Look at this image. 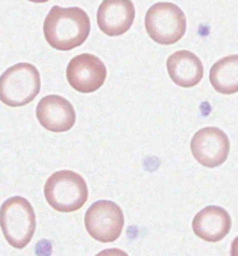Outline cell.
Listing matches in <instances>:
<instances>
[{
	"mask_svg": "<svg viewBox=\"0 0 238 256\" xmlns=\"http://www.w3.org/2000/svg\"><path fill=\"white\" fill-rule=\"evenodd\" d=\"M131 0H103L97 12V22L108 36H119L128 32L135 19Z\"/></svg>",
	"mask_w": 238,
	"mask_h": 256,
	"instance_id": "30bf717a",
	"label": "cell"
},
{
	"mask_svg": "<svg viewBox=\"0 0 238 256\" xmlns=\"http://www.w3.org/2000/svg\"><path fill=\"white\" fill-rule=\"evenodd\" d=\"M40 88L39 70L31 64H15L0 76V100L9 107H22L32 102Z\"/></svg>",
	"mask_w": 238,
	"mask_h": 256,
	"instance_id": "277c9868",
	"label": "cell"
},
{
	"mask_svg": "<svg viewBox=\"0 0 238 256\" xmlns=\"http://www.w3.org/2000/svg\"><path fill=\"white\" fill-rule=\"evenodd\" d=\"M44 194L54 210L72 212L83 207L89 198V190L83 176L70 170H63L52 174L47 180Z\"/></svg>",
	"mask_w": 238,
	"mask_h": 256,
	"instance_id": "3957f363",
	"label": "cell"
},
{
	"mask_svg": "<svg viewBox=\"0 0 238 256\" xmlns=\"http://www.w3.org/2000/svg\"><path fill=\"white\" fill-rule=\"evenodd\" d=\"M231 256H238V237L235 238L232 242L231 247Z\"/></svg>",
	"mask_w": 238,
	"mask_h": 256,
	"instance_id": "5bb4252c",
	"label": "cell"
},
{
	"mask_svg": "<svg viewBox=\"0 0 238 256\" xmlns=\"http://www.w3.org/2000/svg\"><path fill=\"white\" fill-rule=\"evenodd\" d=\"M125 218L122 209L111 200H98L88 209L85 226L94 240L103 244L116 242L122 233Z\"/></svg>",
	"mask_w": 238,
	"mask_h": 256,
	"instance_id": "8992f818",
	"label": "cell"
},
{
	"mask_svg": "<svg viewBox=\"0 0 238 256\" xmlns=\"http://www.w3.org/2000/svg\"><path fill=\"white\" fill-rule=\"evenodd\" d=\"M145 29L160 45H173L185 34L187 22L181 8L173 3L158 2L145 15Z\"/></svg>",
	"mask_w": 238,
	"mask_h": 256,
	"instance_id": "5b68a950",
	"label": "cell"
},
{
	"mask_svg": "<svg viewBox=\"0 0 238 256\" xmlns=\"http://www.w3.org/2000/svg\"><path fill=\"white\" fill-rule=\"evenodd\" d=\"M0 226L13 247L22 250L30 244L37 222L31 204L21 196L8 198L0 208Z\"/></svg>",
	"mask_w": 238,
	"mask_h": 256,
	"instance_id": "7a4b0ae2",
	"label": "cell"
},
{
	"mask_svg": "<svg viewBox=\"0 0 238 256\" xmlns=\"http://www.w3.org/2000/svg\"><path fill=\"white\" fill-rule=\"evenodd\" d=\"M36 114L43 128L55 133L69 131L77 120L76 110L71 102L58 95H49L41 98Z\"/></svg>",
	"mask_w": 238,
	"mask_h": 256,
	"instance_id": "9c48e42d",
	"label": "cell"
},
{
	"mask_svg": "<svg viewBox=\"0 0 238 256\" xmlns=\"http://www.w3.org/2000/svg\"><path fill=\"white\" fill-rule=\"evenodd\" d=\"M106 76L107 70L101 58L90 53L72 58L66 69L68 83L80 93L95 92L104 84Z\"/></svg>",
	"mask_w": 238,
	"mask_h": 256,
	"instance_id": "ba28073f",
	"label": "cell"
},
{
	"mask_svg": "<svg viewBox=\"0 0 238 256\" xmlns=\"http://www.w3.org/2000/svg\"><path fill=\"white\" fill-rule=\"evenodd\" d=\"M29 1L34 2V3H45V2H48L50 0H29Z\"/></svg>",
	"mask_w": 238,
	"mask_h": 256,
	"instance_id": "9a60e30c",
	"label": "cell"
},
{
	"mask_svg": "<svg viewBox=\"0 0 238 256\" xmlns=\"http://www.w3.org/2000/svg\"><path fill=\"white\" fill-rule=\"evenodd\" d=\"M192 226L197 237L208 242H217L231 230L232 219L222 207L210 205L196 214Z\"/></svg>",
	"mask_w": 238,
	"mask_h": 256,
	"instance_id": "8fae6325",
	"label": "cell"
},
{
	"mask_svg": "<svg viewBox=\"0 0 238 256\" xmlns=\"http://www.w3.org/2000/svg\"><path fill=\"white\" fill-rule=\"evenodd\" d=\"M168 74L180 88H193L204 76V66L200 58L188 50H179L171 54L167 60Z\"/></svg>",
	"mask_w": 238,
	"mask_h": 256,
	"instance_id": "7c38bea8",
	"label": "cell"
},
{
	"mask_svg": "<svg viewBox=\"0 0 238 256\" xmlns=\"http://www.w3.org/2000/svg\"><path fill=\"white\" fill-rule=\"evenodd\" d=\"M209 81L217 92L232 95L238 92V54L220 58L209 72Z\"/></svg>",
	"mask_w": 238,
	"mask_h": 256,
	"instance_id": "4fadbf2b",
	"label": "cell"
},
{
	"mask_svg": "<svg viewBox=\"0 0 238 256\" xmlns=\"http://www.w3.org/2000/svg\"><path fill=\"white\" fill-rule=\"evenodd\" d=\"M191 150L200 164L215 168L227 160L230 152V140L219 128H202L192 138Z\"/></svg>",
	"mask_w": 238,
	"mask_h": 256,
	"instance_id": "52a82bcc",
	"label": "cell"
},
{
	"mask_svg": "<svg viewBox=\"0 0 238 256\" xmlns=\"http://www.w3.org/2000/svg\"><path fill=\"white\" fill-rule=\"evenodd\" d=\"M43 32L52 48L61 52H69L84 44L89 38L90 17L78 6H52L46 17Z\"/></svg>",
	"mask_w": 238,
	"mask_h": 256,
	"instance_id": "6da1fadb",
	"label": "cell"
}]
</instances>
